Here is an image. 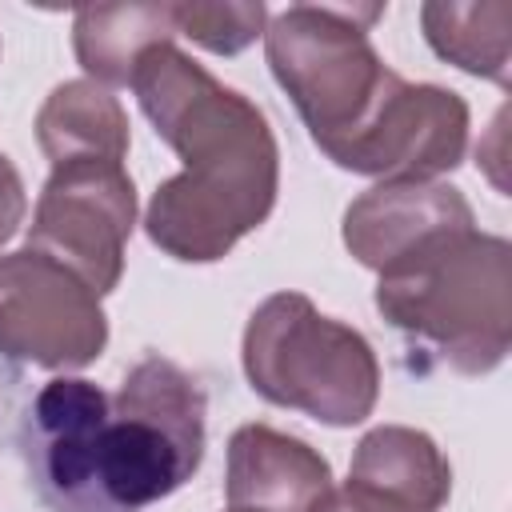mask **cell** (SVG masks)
I'll use <instances>...</instances> for the list:
<instances>
[{
	"label": "cell",
	"instance_id": "1",
	"mask_svg": "<svg viewBox=\"0 0 512 512\" xmlns=\"http://www.w3.org/2000/svg\"><path fill=\"white\" fill-rule=\"evenodd\" d=\"M380 16L384 4H292L264 28L268 68L336 168L436 180L468 152V104L392 72L368 40Z\"/></svg>",
	"mask_w": 512,
	"mask_h": 512
},
{
	"label": "cell",
	"instance_id": "2",
	"mask_svg": "<svg viewBox=\"0 0 512 512\" xmlns=\"http://www.w3.org/2000/svg\"><path fill=\"white\" fill-rule=\"evenodd\" d=\"M204 416L200 380L152 352L116 396L84 376L40 384L20 416V456L48 512H140L196 476Z\"/></svg>",
	"mask_w": 512,
	"mask_h": 512
},
{
	"label": "cell",
	"instance_id": "3",
	"mask_svg": "<svg viewBox=\"0 0 512 512\" xmlns=\"http://www.w3.org/2000/svg\"><path fill=\"white\" fill-rule=\"evenodd\" d=\"M128 84L184 164L148 200V240L184 264L224 260L276 208L280 148L268 116L176 44L148 48Z\"/></svg>",
	"mask_w": 512,
	"mask_h": 512
},
{
	"label": "cell",
	"instance_id": "4",
	"mask_svg": "<svg viewBox=\"0 0 512 512\" xmlns=\"http://www.w3.org/2000/svg\"><path fill=\"white\" fill-rule=\"evenodd\" d=\"M376 312L460 376L504 364L512 344V248L456 228L380 272Z\"/></svg>",
	"mask_w": 512,
	"mask_h": 512
},
{
	"label": "cell",
	"instance_id": "5",
	"mask_svg": "<svg viewBox=\"0 0 512 512\" xmlns=\"http://www.w3.org/2000/svg\"><path fill=\"white\" fill-rule=\"evenodd\" d=\"M240 360L256 396L332 428L368 420L380 396V364L364 332L324 316L304 292H272L248 316Z\"/></svg>",
	"mask_w": 512,
	"mask_h": 512
},
{
	"label": "cell",
	"instance_id": "6",
	"mask_svg": "<svg viewBox=\"0 0 512 512\" xmlns=\"http://www.w3.org/2000/svg\"><path fill=\"white\" fill-rule=\"evenodd\" d=\"M136 228V184L116 160H68L56 164L32 224L28 244L68 272H76L96 296H108L124 276V248Z\"/></svg>",
	"mask_w": 512,
	"mask_h": 512
},
{
	"label": "cell",
	"instance_id": "7",
	"mask_svg": "<svg viewBox=\"0 0 512 512\" xmlns=\"http://www.w3.org/2000/svg\"><path fill=\"white\" fill-rule=\"evenodd\" d=\"M108 344L100 296L36 248L0 252V356L52 372L92 364Z\"/></svg>",
	"mask_w": 512,
	"mask_h": 512
},
{
	"label": "cell",
	"instance_id": "8",
	"mask_svg": "<svg viewBox=\"0 0 512 512\" xmlns=\"http://www.w3.org/2000/svg\"><path fill=\"white\" fill-rule=\"evenodd\" d=\"M476 228L460 188L440 180H380L344 212V248L376 276L432 236Z\"/></svg>",
	"mask_w": 512,
	"mask_h": 512
},
{
	"label": "cell",
	"instance_id": "9",
	"mask_svg": "<svg viewBox=\"0 0 512 512\" xmlns=\"http://www.w3.org/2000/svg\"><path fill=\"white\" fill-rule=\"evenodd\" d=\"M332 488L328 460L268 424H240L228 440L224 500L248 512H308Z\"/></svg>",
	"mask_w": 512,
	"mask_h": 512
},
{
	"label": "cell",
	"instance_id": "10",
	"mask_svg": "<svg viewBox=\"0 0 512 512\" xmlns=\"http://www.w3.org/2000/svg\"><path fill=\"white\" fill-rule=\"evenodd\" d=\"M348 480L404 512H440L452 492V464L428 432L380 424L360 436Z\"/></svg>",
	"mask_w": 512,
	"mask_h": 512
},
{
	"label": "cell",
	"instance_id": "11",
	"mask_svg": "<svg viewBox=\"0 0 512 512\" xmlns=\"http://www.w3.org/2000/svg\"><path fill=\"white\" fill-rule=\"evenodd\" d=\"M36 140L48 164L116 160L128 156V116L120 100L96 80H68L48 92L36 112Z\"/></svg>",
	"mask_w": 512,
	"mask_h": 512
},
{
	"label": "cell",
	"instance_id": "12",
	"mask_svg": "<svg viewBox=\"0 0 512 512\" xmlns=\"http://www.w3.org/2000/svg\"><path fill=\"white\" fill-rule=\"evenodd\" d=\"M172 4H104L80 8L72 16V48L80 68L96 84H128L136 60L156 48L172 44Z\"/></svg>",
	"mask_w": 512,
	"mask_h": 512
},
{
	"label": "cell",
	"instance_id": "13",
	"mask_svg": "<svg viewBox=\"0 0 512 512\" xmlns=\"http://www.w3.org/2000/svg\"><path fill=\"white\" fill-rule=\"evenodd\" d=\"M420 24L440 60L508 88V68H512V4L508 0H484V4L432 0L420 8Z\"/></svg>",
	"mask_w": 512,
	"mask_h": 512
},
{
	"label": "cell",
	"instance_id": "14",
	"mask_svg": "<svg viewBox=\"0 0 512 512\" xmlns=\"http://www.w3.org/2000/svg\"><path fill=\"white\" fill-rule=\"evenodd\" d=\"M172 24L176 36H188L192 44L216 52V56H236L244 52L256 36L268 28V8L264 4H172Z\"/></svg>",
	"mask_w": 512,
	"mask_h": 512
},
{
	"label": "cell",
	"instance_id": "15",
	"mask_svg": "<svg viewBox=\"0 0 512 512\" xmlns=\"http://www.w3.org/2000/svg\"><path fill=\"white\" fill-rule=\"evenodd\" d=\"M24 216H28L24 180H20L16 164H12V160L0 152V252H4V244H8V240L20 232Z\"/></svg>",
	"mask_w": 512,
	"mask_h": 512
},
{
	"label": "cell",
	"instance_id": "16",
	"mask_svg": "<svg viewBox=\"0 0 512 512\" xmlns=\"http://www.w3.org/2000/svg\"><path fill=\"white\" fill-rule=\"evenodd\" d=\"M308 512H404V508H396L384 496H376V492H368V488L348 480L344 488H328Z\"/></svg>",
	"mask_w": 512,
	"mask_h": 512
},
{
	"label": "cell",
	"instance_id": "17",
	"mask_svg": "<svg viewBox=\"0 0 512 512\" xmlns=\"http://www.w3.org/2000/svg\"><path fill=\"white\" fill-rule=\"evenodd\" d=\"M228 512H248V508H228Z\"/></svg>",
	"mask_w": 512,
	"mask_h": 512
}]
</instances>
